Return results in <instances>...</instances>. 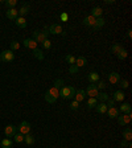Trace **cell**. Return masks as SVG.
I'll return each mask as SVG.
<instances>
[{"instance_id": "34", "label": "cell", "mask_w": 132, "mask_h": 148, "mask_svg": "<svg viewBox=\"0 0 132 148\" xmlns=\"http://www.w3.org/2000/svg\"><path fill=\"white\" fill-rule=\"evenodd\" d=\"M4 4H5V5L8 7L9 9H11V8H15V5L17 4V0H5V1H4Z\"/></svg>"}, {"instance_id": "16", "label": "cell", "mask_w": 132, "mask_h": 148, "mask_svg": "<svg viewBox=\"0 0 132 148\" xmlns=\"http://www.w3.org/2000/svg\"><path fill=\"white\" fill-rule=\"evenodd\" d=\"M105 24H106V21H105V18L103 17H98L95 20V24H94V27H92V29L94 31H99L101 28H103L105 27Z\"/></svg>"}, {"instance_id": "25", "label": "cell", "mask_w": 132, "mask_h": 148, "mask_svg": "<svg viewBox=\"0 0 132 148\" xmlns=\"http://www.w3.org/2000/svg\"><path fill=\"white\" fill-rule=\"evenodd\" d=\"M123 139L127 140V142H131L132 140V130L129 128V127H127V128L123 131Z\"/></svg>"}, {"instance_id": "18", "label": "cell", "mask_w": 132, "mask_h": 148, "mask_svg": "<svg viewBox=\"0 0 132 148\" xmlns=\"http://www.w3.org/2000/svg\"><path fill=\"white\" fill-rule=\"evenodd\" d=\"M87 79H89L90 83H94V85H95L99 81V74L96 73V71H91V73H89V75H87Z\"/></svg>"}, {"instance_id": "45", "label": "cell", "mask_w": 132, "mask_h": 148, "mask_svg": "<svg viewBox=\"0 0 132 148\" xmlns=\"http://www.w3.org/2000/svg\"><path fill=\"white\" fill-rule=\"evenodd\" d=\"M68 18H69L68 13H61V20H64V21H68Z\"/></svg>"}, {"instance_id": "38", "label": "cell", "mask_w": 132, "mask_h": 148, "mask_svg": "<svg viewBox=\"0 0 132 148\" xmlns=\"http://www.w3.org/2000/svg\"><path fill=\"white\" fill-rule=\"evenodd\" d=\"M18 49H20V42L18 41H12L11 42V50L15 52V50H18Z\"/></svg>"}, {"instance_id": "42", "label": "cell", "mask_w": 132, "mask_h": 148, "mask_svg": "<svg viewBox=\"0 0 132 148\" xmlns=\"http://www.w3.org/2000/svg\"><path fill=\"white\" fill-rule=\"evenodd\" d=\"M70 108H71V110H74V111L78 110V108H79V103H78L77 101H73L70 103Z\"/></svg>"}, {"instance_id": "37", "label": "cell", "mask_w": 132, "mask_h": 148, "mask_svg": "<svg viewBox=\"0 0 132 148\" xmlns=\"http://www.w3.org/2000/svg\"><path fill=\"white\" fill-rule=\"evenodd\" d=\"M13 139H15V142L16 143H23L24 142V135H21V134H15L13 135Z\"/></svg>"}, {"instance_id": "7", "label": "cell", "mask_w": 132, "mask_h": 148, "mask_svg": "<svg viewBox=\"0 0 132 148\" xmlns=\"http://www.w3.org/2000/svg\"><path fill=\"white\" fill-rule=\"evenodd\" d=\"M4 134H5L7 138H12L15 134H17V127L13 126V124H8V126L4 128Z\"/></svg>"}, {"instance_id": "6", "label": "cell", "mask_w": 132, "mask_h": 148, "mask_svg": "<svg viewBox=\"0 0 132 148\" xmlns=\"http://www.w3.org/2000/svg\"><path fill=\"white\" fill-rule=\"evenodd\" d=\"M85 92H86V95H89L90 98H96V95H98V89H96V85H94V83H91V85H89L87 86V89L85 90Z\"/></svg>"}, {"instance_id": "40", "label": "cell", "mask_w": 132, "mask_h": 148, "mask_svg": "<svg viewBox=\"0 0 132 148\" xmlns=\"http://www.w3.org/2000/svg\"><path fill=\"white\" fill-rule=\"evenodd\" d=\"M120 147L122 148H132V144H131V142H127V140H122L120 142Z\"/></svg>"}, {"instance_id": "39", "label": "cell", "mask_w": 132, "mask_h": 148, "mask_svg": "<svg viewBox=\"0 0 132 148\" xmlns=\"http://www.w3.org/2000/svg\"><path fill=\"white\" fill-rule=\"evenodd\" d=\"M98 85H96V89H98V91L99 90H102V91H105V89H106V86H107V85H106L105 82H103V81H98Z\"/></svg>"}, {"instance_id": "28", "label": "cell", "mask_w": 132, "mask_h": 148, "mask_svg": "<svg viewBox=\"0 0 132 148\" xmlns=\"http://www.w3.org/2000/svg\"><path fill=\"white\" fill-rule=\"evenodd\" d=\"M33 56H34V57H36L37 60H40V61H42V60L45 58V56H44L42 50H41V49H38V48L33 50Z\"/></svg>"}, {"instance_id": "44", "label": "cell", "mask_w": 132, "mask_h": 148, "mask_svg": "<svg viewBox=\"0 0 132 148\" xmlns=\"http://www.w3.org/2000/svg\"><path fill=\"white\" fill-rule=\"evenodd\" d=\"M106 105H107L108 107H115V101L112 98H108L107 102H106Z\"/></svg>"}, {"instance_id": "26", "label": "cell", "mask_w": 132, "mask_h": 148, "mask_svg": "<svg viewBox=\"0 0 132 148\" xmlns=\"http://www.w3.org/2000/svg\"><path fill=\"white\" fill-rule=\"evenodd\" d=\"M17 12H18V16H20V17H24L27 13H29V5H28V4H24Z\"/></svg>"}, {"instance_id": "1", "label": "cell", "mask_w": 132, "mask_h": 148, "mask_svg": "<svg viewBox=\"0 0 132 148\" xmlns=\"http://www.w3.org/2000/svg\"><path fill=\"white\" fill-rule=\"evenodd\" d=\"M49 37V31H48V27L44 29V31H34L33 32V40L36 41L37 44L41 42L42 44L45 40H48Z\"/></svg>"}, {"instance_id": "23", "label": "cell", "mask_w": 132, "mask_h": 148, "mask_svg": "<svg viewBox=\"0 0 132 148\" xmlns=\"http://www.w3.org/2000/svg\"><path fill=\"white\" fill-rule=\"evenodd\" d=\"M15 24L17 25L18 28H23V29H24V28H27V20H25V17H20V16H18L15 20Z\"/></svg>"}, {"instance_id": "10", "label": "cell", "mask_w": 132, "mask_h": 148, "mask_svg": "<svg viewBox=\"0 0 132 148\" xmlns=\"http://www.w3.org/2000/svg\"><path fill=\"white\" fill-rule=\"evenodd\" d=\"M23 44H24L25 48H28V49H31V50H34L38 48V46H37V42L33 40V38H25V40L23 41Z\"/></svg>"}, {"instance_id": "19", "label": "cell", "mask_w": 132, "mask_h": 148, "mask_svg": "<svg viewBox=\"0 0 132 148\" xmlns=\"http://www.w3.org/2000/svg\"><path fill=\"white\" fill-rule=\"evenodd\" d=\"M46 94L48 95H50L52 98H54V99H58V97H60V90L58 89H55L54 86H52L48 91H46Z\"/></svg>"}, {"instance_id": "2", "label": "cell", "mask_w": 132, "mask_h": 148, "mask_svg": "<svg viewBox=\"0 0 132 148\" xmlns=\"http://www.w3.org/2000/svg\"><path fill=\"white\" fill-rule=\"evenodd\" d=\"M60 95L64 99H71L75 95V89L73 86H64L60 90Z\"/></svg>"}, {"instance_id": "15", "label": "cell", "mask_w": 132, "mask_h": 148, "mask_svg": "<svg viewBox=\"0 0 132 148\" xmlns=\"http://www.w3.org/2000/svg\"><path fill=\"white\" fill-rule=\"evenodd\" d=\"M119 111H122L123 114H131L132 112V107L129 103H127V102H124V103H122L119 107Z\"/></svg>"}, {"instance_id": "8", "label": "cell", "mask_w": 132, "mask_h": 148, "mask_svg": "<svg viewBox=\"0 0 132 148\" xmlns=\"http://www.w3.org/2000/svg\"><path fill=\"white\" fill-rule=\"evenodd\" d=\"M85 98H86V92H85V90H83V89H78V90H75L74 101H77L78 103H81V102L85 101Z\"/></svg>"}, {"instance_id": "11", "label": "cell", "mask_w": 132, "mask_h": 148, "mask_svg": "<svg viewBox=\"0 0 132 148\" xmlns=\"http://www.w3.org/2000/svg\"><path fill=\"white\" fill-rule=\"evenodd\" d=\"M120 81V74L116 73V71H112V73L108 74V82L111 83V85H116V83H119Z\"/></svg>"}, {"instance_id": "35", "label": "cell", "mask_w": 132, "mask_h": 148, "mask_svg": "<svg viewBox=\"0 0 132 148\" xmlns=\"http://www.w3.org/2000/svg\"><path fill=\"white\" fill-rule=\"evenodd\" d=\"M54 87L55 89H58V90H61L62 87H64V79H61V78L55 79L54 81Z\"/></svg>"}, {"instance_id": "14", "label": "cell", "mask_w": 132, "mask_h": 148, "mask_svg": "<svg viewBox=\"0 0 132 148\" xmlns=\"http://www.w3.org/2000/svg\"><path fill=\"white\" fill-rule=\"evenodd\" d=\"M106 114L108 115V118H111V119H114V118H118L119 116V108L116 107H108L107 112Z\"/></svg>"}, {"instance_id": "36", "label": "cell", "mask_w": 132, "mask_h": 148, "mask_svg": "<svg viewBox=\"0 0 132 148\" xmlns=\"http://www.w3.org/2000/svg\"><path fill=\"white\" fill-rule=\"evenodd\" d=\"M119 86H120V89H128V86H129V82L127 79H120L119 81Z\"/></svg>"}, {"instance_id": "31", "label": "cell", "mask_w": 132, "mask_h": 148, "mask_svg": "<svg viewBox=\"0 0 132 148\" xmlns=\"http://www.w3.org/2000/svg\"><path fill=\"white\" fill-rule=\"evenodd\" d=\"M122 49H123V46L120 45V44H114V45L111 46V50H112V53H114V54H118V53H119Z\"/></svg>"}, {"instance_id": "41", "label": "cell", "mask_w": 132, "mask_h": 148, "mask_svg": "<svg viewBox=\"0 0 132 148\" xmlns=\"http://www.w3.org/2000/svg\"><path fill=\"white\" fill-rule=\"evenodd\" d=\"M78 71H79V69H78L75 65H70V66H69V73L70 74H77Z\"/></svg>"}, {"instance_id": "32", "label": "cell", "mask_w": 132, "mask_h": 148, "mask_svg": "<svg viewBox=\"0 0 132 148\" xmlns=\"http://www.w3.org/2000/svg\"><path fill=\"white\" fill-rule=\"evenodd\" d=\"M75 60H77V57H74L73 54H68L66 57H65V61L68 62V64H70V65L75 64Z\"/></svg>"}, {"instance_id": "13", "label": "cell", "mask_w": 132, "mask_h": 148, "mask_svg": "<svg viewBox=\"0 0 132 148\" xmlns=\"http://www.w3.org/2000/svg\"><path fill=\"white\" fill-rule=\"evenodd\" d=\"M5 15H7V17H8L9 20H13V21H15L16 18L18 17V12H17V9H16V8H11V9H8Z\"/></svg>"}, {"instance_id": "43", "label": "cell", "mask_w": 132, "mask_h": 148, "mask_svg": "<svg viewBox=\"0 0 132 148\" xmlns=\"http://www.w3.org/2000/svg\"><path fill=\"white\" fill-rule=\"evenodd\" d=\"M42 46H44V49H50V48H52V42H50L49 40H45L42 42Z\"/></svg>"}, {"instance_id": "22", "label": "cell", "mask_w": 132, "mask_h": 148, "mask_svg": "<svg viewBox=\"0 0 132 148\" xmlns=\"http://www.w3.org/2000/svg\"><path fill=\"white\" fill-rule=\"evenodd\" d=\"M86 64H87V60L85 58V57H77V60H75V66H77L78 69H81V68H83V66H86Z\"/></svg>"}, {"instance_id": "24", "label": "cell", "mask_w": 132, "mask_h": 148, "mask_svg": "<svg viewBox=\"0 0 132 148\" xmlns=\"http://www.w3.org/2000/svg\"><path fill=\"white\" fill-rule=\"evenodd\" d=\"M108 98H110V95H108L107 92H105V91L98 92V95H96V101H101V102H103V103H106Z\"/></svg>"}, {"instance_id": "30", "label": "cell", "mask_w": 132, "mask_h": 148, "mask_svg": "<svg viewBox=\"0 0 132 148\" xmlns=\"http://www.w3.org/2000/svg\"><path fill=\"white\" fill-rule=\"evenodd\" d=\"M24 142L27 143L28 145H33L34 144V138L31 135V134H28V135L24 136Z\"/></svg>"}, {"instance_id": "17", "label": "cell", "mask_w": 132, "mask_h": 148, "mask_svg": "<svg viewBox=\"0 0 132 148\" xmlns=\"http://www.w3.org/2000/svg\"><path fill=\"white\" fill-rule=\"evenodd\" d=\"M95 110H96V112H98V114H106V112H107V110H108V106L106 105V103H103V102H101L99 105L95 106Z\"/></svg>"}, {"instance_id": "46", "label": "cell", "mask_w": 132, "mask_h": 148, "mask_svg": "<svg viewBox=\"0 0 132 148\" xmlns=\"http://www.w3.org/2000/svg\"><path fill=\"white\" fill-rule=\"evenodd\" d=\"M127 37H128V38H131V37H132V31H131V29L127 32Z\"/></svg>"}, {"instance_id": "29", "label": "cell", "mask_w": 132, "mask_h": 148, "mask_svg": "<svg viewBox=\"0 0 132 148\" xmlns=\"http://www.w3.org/2000/svg\"><path fill=\"white\" fill-rule=\"evenodd\" d=\"M98 105V101H96V98H89L87 99V108H95V106Z\"/></svg>"}, {"instance_id": "33", "label": "cell", "mask_w": 132, "mask_h": 148, "mask_svg": "<svg viewBox=\"0 0 132 148\" xmlns=\"http://www.w3.org/2000/svg\"><path fill=\"white\" fill-rule=\"evenodd\" d=\"M127 56H128V53H127V50L123 48V49H122V50H120V52L116 54V57H118L119 60H126Z\"/></svg>"}, {"instance_id": "20", "label": "cell", "mask_w": 132, "mask_h": 148, "mask_svg": "<svg viewBox=\"0 0 132 148\" xmlns=\"http://www.w3.org/2000/svg\"><path fill=\"white\" fill-rule=\"evenodd\" d=\"M124 92L122 91V90H118V91L114 92V97H112V99H114L115 102H123L124 101Z\"/></svg>"}, {"instance_id": "27", "label": "cell", "mask_w": 132, "mask_h": 148, "mask_svg": "<svg viewBox=\"0 0 132 148\" xmlns=\"http://www.w3.org/2000/svg\"><path fill=\"white\" fill-rule=\"evenodd\" d=\"M0 145H1V148H11L12 147V140L8 139V138H5L0 142Z\"/></svg>"}, {"instance_id": "9", "label": "cell", "mask_w": 132, "mask_h": 148, "mask_svg": "<svg viewBox=\"0 0 132 148\" xmlns=\"http://www.w3.org/2000/svg\"><path fill=\"white\" fill-rule=\"evenodd\" d=\"M48 31H49V34H60L64 32V29H62L61 24H52L50 28H48Z\"/></svg>"}, {"instance_id": "12", "label": "cell", "mask_w": 132, "mask_h": 148, "mask_svg": "<svg viewBox=\"0 0 132 148\" xmlns=\"http://www.w3.org/2000/svg\"><path fill=\"white\" fill-rule=\"evenodd\" d=\"M95 20L96 18L95 17H92L91 15H89V16H86V17L82 20V24L83 25H86V27H94V24H95Z\"/></svg>"}, {"instance_id": "47", "label": "cell", "mask_w": 132, "mask_h": 148, "mask_svg": "<svg viewBox=\"0 0 132 148\" xmlns=\"http://www.w3.org/2000/svg\"><path fill=\"white\" fill-rule=\"evenodd\" d=\"M115 1H112V0H107V1H106V4H114Z\"/></svg>"}, {"instance_id": "21", "label": "cell", "mask_w": 132, "mask_h": 148, "mask_svg": "<svg viewBox=\"0 0 132 148\" xmlns=\"http://www.w3.org/2000/svg\"><path fill=\"white\" fill-rule=\"evenodd\" d=\"M102 15H103V9L101 8V7H94V8L91 9V16L92 17H102Z\"/></svg>"}, {"instance_id": "4", "label": "cell", "mask_w": 132, "mask_h": 148, "mask_svg": "<svg viewBox=\"0 0 132 148\" xmlns=\"http://www.w3.org/2000/svg\"><path fill=\"white\" fill-rule=\"evenodd\" d=\"M31 123H29V122H21V123H20V126L17 127V132L18 134H21V135H28V134H31Z\"/></svg>"}, {"instance_id": "5", "label": "cell", "mask_w": 132, "mask_h": 148, "mask_svg": "<svg viewBox=\"0 0 132 148\" xmlns=\"http://www.w3.org/2000/svg\"><path fill=\"white\" fill-rule=\"evenodd\" d=\"M132 120V115L131 114H123V115H119L118 116V123L120 126H127V124L131 123Z\"/></svg>"}, {"instance_id": "3", "label": "cell", "mask_w": 132, "mask_h": 148, "mask_svg": "<svg viewBox=\"0 0 132 148\" xmlns=\"http://www.w3.org/2000/svg\"><path fill=\"white\" fill-rule=\"evenodd\" d=\"M15 60V53L12 50H3L0 53V61L1 62H11Z\"/></svg>"}]
</instances>
